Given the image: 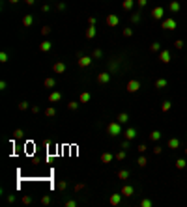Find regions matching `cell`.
Segmentation results:
<instances>
[{"label": "cell", "mask_w": 187, "mask_h": 207, "mask_svg": "<svg viewBox=\"0 0 187 207\" xmlns=\"http://www.w3.org/2000/svg\"><path fill=\"white\" fill-rule=\"evenodd\" d=\"M107 134L109 136H118V134H122V123L120 122H110L109 125H107Z\"/></svg>", "instance_id": "6da1fadb"}, {"label": "cell", "mask_w": 187, "mask_h": 207, "mask_svg": "<svg viewBox=\"0 0 187 207\" xmlns=\"http://www.w3.org/2000/svg\"><path fill=\"white\" fill-rule=\"evenodd\" d=\"M176 26H178V23H176V19H172V17H165L163 21H161V28L163 30H176Z\"/></svg>", "instance_id": "7a4b0ae2"}, {"label": "cell", "mask_w": 187, "mask_h": 207, "mask_svg": "<svg viewBox=\"0 0 187 207\" xmlns=\"http://www.w3.org/2000/svg\"><path fill=\"white\" fill-rule=\"evenodd\" d=\"M151 19H155V21H163V19H165V8L155 6L154 9H151Z\"/></svg>", "instance_id": "3957f363"}, {"label": "cell", "mask_w": 187, "mask_h": 207, "mask_svg": "<svg viewBox=\"0 0 187 207\" xmlns=\"http://www.w3.org/2000/svg\"><path fill=\"white\" fill-rule=\"evenodd\" d=\"M125 88H127V92H129V93H137L139 90H140V80H137V78H131L129 82H127V86H125Z\"/></svg>", "instance_id": "277c9868"}, {"label": "cell", "mask_w": 187, "mask_h": 207, "mask_svg": "<svg viewBox=\"0 0 187 207\" xmlns=\"http://www.w3.org/2000/svg\"><path fill=\"white\" fill-rule=\"evenodd\" d=\"M118 24H120V17H118V15H114V13L107 15V26L114 28V26H118Z\"/></svg>", "instance_id": "5b68a950"}, {"label": "cell", "mask_w": 187, "mask_h": 207, "mask_svg": "<svg viewBox=\"0 0 187 207\" xmlns=\"http://www.w3.org/2000/svg\"><path fill=\"white\" fill-rule=\"evenodd\" d=\"M92 60H94L92 56H80L77 60V64H79V67L84 69V67H90V65H92Z\"/></svg>", "instance_id": "8992f818"}, {"label": "cell", "mask_w": 187, "mask_h": 207, "mask_svg": "<svg viewBox=\"0 0 187 207\" xmlns=\"http://www.w3.org/2000/svg\"><path fill=\"white\" fill-rule=\"evenodd\" d=\"M53 71L56 73V75L65 73V64H64V62H60V60H58V62H54V64H53Z\"/></svg>", "instance_id": "52a82bcc"}, {"label": "cell", "mask_w": 187, "mask_h": 207, "mask_svg": "<svg viewBox=\"0 0 187 207\" xmlns=\"http://www.w3.org/2000/svg\"><path fill=\"white\" fill-rule=\"evenodd\" d=\"M120 192H122V196H125V198H131V196L135 194V189H133L131 185H124Z\"/></svg>", "instance_id": "ba28073f"}, {"label": "cell", "mask_w": 187, "mask_h": 207, "mask_svg": "<svg viewBox=\"0 0 187 207\" xmlns=\"http://www.w3.org/2000/svg\"><path fill=\"white\" fill-rule=\"evenodd\" d=\"M114 160V155L110 153V151H105V153H101V162L103 164H110Z\"/></svg>", "instance_id": "9c48e42d"}, {"label": "cell", "mask_w": 187, "mask_h": 207, "mask_svg": "<svg viewBox=\"0 0 187 207\" xmlns=\"http://www.w3.org/2000/svg\"><path fill=\"white\" fill-rule=\"evenodd\" d=\"M97 82H99V84H109V82H110V73H109V71L99 73V75H97Z\"/></svg>", "instance_id": "30bf717a"}, {"label": "cell", "mask_w": 187, "mask_h": 207, "mask_svg": "<svg viewBox=\"0 0 187 207\" xmlns=\"http://www.w3.org/2000/svg\"><path fill=\"white\" fill-rule=\"evenodd\" d=\"M109 203L110 205H120V203H122V192H120V194H110V198H109Z\"/></svg>", "instance_id": "8fae6325"}, {"label": "cell", "mask_w": 187, "mask_h": 207, "mask_svg": "<svg viewBox=\"0 0 187 207\" xmlns=\"http://www.w3.org/2000/svg\"><path fill=\"white\" fill-rule=\"evenodd\" d=\"M159 60H161V64H169V62H170V50L163 49V50L159 52Z\"/></svg>", "instance_id": "7c38bea8"}, {"label": "cell", "mask_w": 187, "mask_h": 207, "mask_svg": "<svg viewBox=\"0 0 187 207\" xmlns=\"http://www.w3.org/2000/svg\"><path fill=\"white\" fill-rule=\"evenodd\" d=\"M125 140H135V136H137V127H129V129H125Z\"/></svg>", "instance_id": "4fadbf2b"}, {"label": "cell", "mask_w": 187, "mask_h": 207, "mask_svg": "<svg viewBox=\"0 0 187 207\" xmlns=\"http://www.w3.org/2000/svg\"><path fill=\"white\" fill-rule=\"evenodd\" d=\"M180 9H181V6H180L178 0H170V4H169V11H170V13H178Z\"/></svg>", "instance_id": "5bb4252c"}, {"label": "cell", "mask_w": 187, "mask_h": 207, "mask_svg": "<svg viewBox=\"0 0 187 207\" xmlns=\"http://www.w3.org/2000/svg\"><path fill=\"white\" fill-rule=\"evenodd\" d=\"M58 101H62V93L60 92H50L49 93V103H58Z\"/></svg>", "instance_id": "9a60e30c"}, {"label": "cell", "mask_w": 187, "mask_h": 207, "mask_svg": "<svg viewBox=\"0 0 187 207\" xmlns=\"http://www.w3.org/2000/svg\"><path fill=\"white\" fill-rule=\"evenodd\" d=\"M50 49H53V43H50L49 39H45V41L39 43V50H41V52H49Z\"/></svg>", "instance_id": "2e32d148"}, {"label": "cell", "mask_w": 187, "mask_h": 207, "mask_svg": "<svg viewBox=\"0 0 187 207\" xmlns=\"http://www.w3.org/2000/svg\"><path fill=\"white\" fill-rule=\"evenodd\" d=\"M154 86H155V90H163V88L169 86V80H166V78H157L154 82Z\"/></svg>", "instance_id": "e0dca14e"}, {"label": "cell", "mask_w": 187, "mask_h": 207, "mask_svg": "<svg viewBox=\"0 0 187 207\" xmlns=\"http://www.w3.org/2000/svg\"><path fill=\"white\" fill-rule=\"evenodd\" d=\"M43 86H45L47 90H53L54 86H56V80H54L53 77H49V78H45V80H43Z\"/></svg>", "instance_id": "ac0fdd59"}, {"label": "cell", "mask_w": 187, "mask_h": 207, "mask_svg": "<svg viewBox=\"0 0 187 207\" xmlns=\"http://www.w3.org/2000/svg\"><path fill=\"white\" fill-rule=\"evenodd\" d=\"M90 99H92V95H90L88 92H82V93L79 95V103H80V105H86Z\"/></svg>", "instance_id": "d6986e66"}, {"label": "cell", "mask_w": 187, "mask_h": 207, "mask_svg": "<svg viewBox=\"0 0 187 207\" xmlns=\"http://www.w3.org/2000/svg\"><path fill=\"white\" fill-rule=\"evenodd\" d=\"M32 24H34V17L32 15H24L23 17V26L28 28V26H32Z\"/></svg>", "instance_id": "ffe728a7"}, {"label": "cell", "mask_w": 187, "mask_h": 207, "mask_svg": "<svg viewBox=\"0 0 187 207\" xmlns=\"http://www.w3.org/2000/svg\"><path fill=\"white\" fill-rule=\"evenodd\" d=\"M116 122H120L122 125H124V123H127V122H129V114H127V112H120V114H118V118H116Z\"/></svg>", "instance_id": "44dd1931"}, {"label": "cell", "mask_w": 187, "mask_h": 207, "mask_svg": "<svg viewBox=\"0 0 187 207\" xmlns=\"http://www.w3.org/2000/svg\"><path fill=\"white\" fill-rule=\"evenodd\" d=\"M166 146H169V149H178L180 148V140L178 138H170L169 142H166Z\"/></svg>", "instance_id": "7402d4cb"}, {"label": "cell", "mask_w": 187, "mask_h": 207, "mask_svg": "<svg viewBox=\"0 0 187 207\" xmlns=\"http://www.w3.org/2000/svg\"><path fill=\"white\" fill-rule=\"evenodd\" d=\"M150 140H151V142H159V140H161V131H151V133H150Z\"/></svg>", "instance_id": "603a6c76"}, {"label": "cell", "mask_w": 187, "mask_h": 207, "mask_svg": "<svg viewBox=\"0 0 187 207\" xmlns=\"http://www.w3.org/2000/svg\"><path fill=\"white\" fill-rule=\"evenodd\" d=\"M133 6H135V0H124V2H122V8L125 9V11L133 9Z\"/></svg>", "instance_id": "cb8c5ba5"}, {"label": "cell", "mask_w": 187, "mask_h": 207, "mask_svg": "<svg viewBox=\"0 0 187 207\" xmlns=\"http://www.w3.org/2000/svg\"><path fill=\"white\" fill-rule=\"evenodd\" d=\"M129 175H131V174H129V170H120V172H118V179H120V181L129 179Z\"/></svg>", "instance_id": "d4e9b609"}, {"label": "cell", "mask_w": 187, "mask_h": 207, "mask_svg": "<svg viewBox=\"0 0 187 207\" xmlns=\"http://www.w3.org/2000/svg\"><path fill=\"white\" fill-rule=\"evenodd\" d=\"M125 157H127V153H125V149L118 151V153L114 155V159H116V160H120V162H122V160H125Z\"/></svg>", "instance_id": "484cf974"}, {"label": "cell", "mask_w": 187, "mask_h": 207, "mask_svg": "<svg viewBox=\"0 0 187 207\" xmlns=\"http://www.w3.org/2000/svg\"><path fill=\"white\" fill-rule=\"evenodd\" d=\"M45 116H47V118H54V116H56V108H54V107L45 108Z\"/></svg>", "instance_id": "4316f807"}, {"label": "cell", "mask_w": 187, "mask_h": 207, "mask_svg": "<svg viewBox=\"0 0 187 207\" xmlns=\"http://www.w3.org/2000/svg\"><path fill=\"white\" fill-rule=\"evenodd\" d=\"M150 50H151V52H161V43L159 41H154V43L150 45Z\"/></svg>", "instance_id": "83f0119b"}, {"label": "cell", "mask_w": 187, "mask_h": 207, "mask_svg": "<svg viewBox=\"0 0 187 207\" xmlns=\"http://www.w3.org/2000/svg\"><path fill=\"white\" fill-rule=\"evenodd\" d=\"M170 107H172V103H170V101H163V103H161V112H169Z\"/></svg>", "instance_id": "f1b7e54d"}, {"label": "cell", "mask_w": 187, "mask_h": 207, "mask_svg": "<svg viewBox=\"0 0 187 207\" xmlns=\"http://www.w3.org/2000/svg\"><path fill=\"white\" fill-rule=\"evenodd\" d=\"M137 164L140 166V168H146V164H148V159H146L144 155H140V157L137 159Z\"/></svg>", "instance_id": "f546056e"}, {"label": "cell", "mask_w": 187, "mask_h": 207, "mask_svg": "<svg viewBox=\"0 0 187 207\" xmlns=\"http://www.w3.org/2000/svg\"><path fill=\"white\" fill-rule=\"evenodd\" d=\"M185 166H187L185 159H176V168H178V170H183Z\"/></svg>", "instance_id": "4dcf8cb0"}, {"label": "cell", "mask_w": 187, "mask_h": 207, "mask_svg": "<svg viewBox=\"0 0 187 207\" xmlns=\"http://www.w3.org/2000/svg\"><path fill=\"white\" fill-rule=\"evenodd\" d=\"M95 36V26H88V30H86V39H92Z\"/></svg>", "instance_id": "1f68e13d"}, {"label": "cell", "mask_w": 187, "mask_h": 207, "mask_svg": "<svg viewBox=\"0 0 187 207\" xmlns=\"http://www.w3.org/2000/svg\"><path fill=\"white\" fill-rule=\"evenodd\" d=\"M79 101H69V103H68V110H77L79 108Z\"/></svg>", "instance_id": "d6a6232c"}, {"label": "cell", "mask_w": 187, "mask_h": 207, "mask_svg": "<svg viewBox=\"0 0 187 207\" xmlns=\"http://www.w3.org/2000/svg\"><path fill=\"white\" fill-rule=\"evenodd\" d=\"M101 56H103V52H101V49H95L94 52H92V58H94V60H97V58H101Z\"/></svg>", "instance_id": "836d02e7"}, {"label": "cell", "mask_w": 187, "mask_h": 207, "mask_svg": "<svg viewBox=\"0 0 187 207\" xmlns=\"http://www.w3.org/2000/svg\"><path fill=\"white\" fill-rule=\"evenodd\" d=\"M30 108V103H26V101H21L19 103V110H28Z\"/></svg>", "instance_id": "e575fe53"}, {"label": "cell", "mask_w": 187, "mask_h": 207, "mask_svg": "<svg viewBox=\"0 0 187 207\" xmlns=\"http://www.w3.org/2000/svg\"><path fill=\"white\" fill-rule=\"evenodd\" d=\"M140 21V13H131V23H139Z\"/></svg>", "instance_id": "d590c367"}, {"label": "cell", "mask_w": 187, "mask_h": 207, "mask_svg": "<svg viewBox=\"0 0 187 207\" xmlns=\"http://www.w3.org/2000/svg\"><path fill=\"white\" fill-rule=\"evenodd\" d=\"M140 205H142V207H151V200H148V198L140 200Z\"/></svg>", "instance_id": "8d00e7d4"}, {"label": "cell", "mask_w": 187, "mask_h": 207, "mask_svg": "<svg viewBox=\"0 0 187 207\" xmlns=\"http://www.w3.org/2000/svg\"><path fill=\"white\" fill-rule=\"evenodd\" d=\"M146 149H148V148H146V144H140L139 148H137V151H139L140 155H144V153H146Z\"/></svg>", "instance_id": "74e56055"}, {"label": "cell", "mask_w": 187, "mask_h": 207, "mask_svg": "<svg viewBox=\"0 0 187 207\" xmlns=\"http://www.w3.org/2000/svg\"><path fill=\"white\" fill-rule=\"evenodd\" d=\"M137 6H139L140 9L146 8V6H148V0H137Z\"/></svg>", "instance_id": "f35d334b"}, {"label": "cell", "mask_w": 187, "mask_h": 207, "mask_svg": "<svg viewBox=\"0 0 187 207\" xmlns=\"http://www.w3.org/2000/svg\"><path fill=\"white\" fill-rule=\"evenodd\" d=\"M133 36V30L131 28H124V37H131Z\"/></svg>", "instance_id": "ab89813d"}, {"label": "cell", "mask_w": 187, "mask_h": 207, "mask_svg": "<svg viewBox=\"0 0 187 207\" xmlns=\"http://www.w3.org/2000/svg\"><path fill=\"white\" fill-rule=\"evenodd\" d=\"M50 34V28L49 26H41V36H49Z\"/></svg>", "instance_id": "60d3db41"}, {"label": "cell", "mask_w": 187, "mask_h": 207, "mask_svg": "<svg viewBox=\"0 0 187 207\" xmlns=\"http://www.w3.org/2000/svg\"><path fill=\"white\" fill-rule=\"evenodd\" d=\"M0 62H2V64L8 62V52H0Z\"/></svg>", "instance_id": "b9f144b4"}, {"label": "cell", "mask_w": 187, "mask_h": 207, "mask_svg": "<svg viewBox=\"0 0 187 207\" xmlns=\"http://www.w3.org/2000/svg\"><path fill=\"white\" fill-rule=\"evenodd\" d=\"M23 129H17V131H15V133H13V136H15V138H23Z\"/></svg>", "instance_id": "7bdbcfd3"}, {"label": "cell", "mask_w": 187, "mask_h": 207, "mask_svg": "<svg viewBox=\"0 0 187 207\" xmlns=\"http://www.w3.org/2000/svg\"><path fill=\"white\" fill-rule=\"evenodd\" d=\"M174 47H176V49H183V41H181V39H176V41H174Z\"/></svg>", "instance_id": "ee69618b"}, {"label": "cell", "mask_w": 187, "mask_h": 207, "mask_svg": "<svg viewBox=\"0 0 187 207\" xmlns=\"http://www.w3.org/2000/svg\"><path fill=\"white\" fill-rule=\"evenodd\" d=\"M75 205H77V201H75V200H68V201H65V207H75Z\"/></svg>", "instance_id": "f6af8a7d"}, {"label": "cell", "mask_w": 187, "mask_h": 207, "mask_svg": "<svg viewBox=\"0 0 187 207\" xmlns=\"http://www.w3.org/2000/svg\"><path fill=\"white\" fill-rule=\"evenodd\" d=\"M65 187H68V183H65V181H60V183H58V190H65Z\"/></svg>", "instance_id": "bcb514c9"}, {"label": "cell", "mask_w": 187, "mask_h": 207, "mask_svg": "<svg viewBox=\"0 0 187 207\" xmlns=\"http://www.w3.org/2000/svg\"><path fill=\"white\" fill-rule=\"evenodd\" d=\"M129 146H131V140H124V142H122V149H127Z\"/></svg>", "instance_id": "7dc6e473"}, {"label": "cell", "mask_w": 187, "mask_h": 207, "mask_svg": "<svg viewBox=\"0 0 187 207\" xmlns=\"http://www.w3.org/2000/svg\"><path fill=\"white\" fill-rule=\"evenodd\" d=\"M41 203H43V205H49V203H50V198H49V196H43V198H41Z\"/></svg>", "instance_id": "c3c4849f"}, {"label": "cell", "mask_w": 187, "mask_h": 207, "mask_svg": "<svg viewBox=\"0 0 187 207\" xmlns=\"http://www.w3.org/2000/svg\"><path fill=\"white\" fill-rule=\"evenodd\" d=\"M80 190H84V185H82V183L75 185V192H80Z\"/></svg>", "instance_id": "681fc988"}, {"label": "cell", "mask_w": 187, "mask_h": 207, "mask_svg": "<svg viewBox=\"0 0 187 207\" xmlns=\"http://www.w3.org/2000/svg\"><path fill=\"white\" fill-rule=\"evenodd\" d=\"M161 151H163V149H161V146H155V148H154V155H161Z\"/></svg>", "instance_id": "f907efd6"}, {"label": "cell", "mask_w": 187, "mask_h": 207, "mask_svg": "<svg viewBox=\"0 0 187 207\" xmlns=\"http://www.w3.org/2000/svg\"><path fill=\"white\" fill-rule=\"evenodd\" d=\"M23 203H32V198L30 196H23Z\"/></svg>", "instance_id": "816d5d0a"}, {"label": "cell", "mask_w": 187, "mask_h": 207, "mask_svg": "<svg viewBox=\"0 0 187 207\" xmlns=\"http://www.w3.org/2000/svg\"><path fill=\"white\" fill-rule=\"evenodd\" d=\"M88 24L90 26H95V17H88Z\"/></svg>", "instance_id": "f5cc1de1"}, {"label": "cell", "mask_w": 187, "mask_h": 207, "mask_svg": "<svg viewBox=\"0 0 187 207\" xmlns=\"http://www.w3.org/2000/svg\"><path fill=\"white\" fill-rule=\"evenodd\" d=\"M56 8L60 9V11H62V9H65V4H64V2H60V4H58V6H56Z\"/></svg>", "instance_id": "db71d44e"}, {"label": "cell", "mask_w": 187, "mask_h": 207, "mask_svg": "<svg viewBox=\"0 0 187 207\" xmlns=\"http://www.w3.org/2000/svg\"><path fill=\"white\" fill-rule=\"evenodd\" d=\"M8 201H9V203H13V201H15V196H13V194L8 196Z\"/></svg>", "instance_id": "11a10c76"}, {"label": "cell", "mask_w": 187, "mask_h": 207, "mask_svg": "<svg viewBox=\"0 0 187 207\" xmlns=\"http://www.w3.org/2000/svg\"><path fill=\"white\" fill-rule=\"evenodd\" d=\"M34 2H36V0H24V4H26V6H32Z\"/></svg>", "instance_id": "9f6ffc18"}, {"label": "cell", "mask_w": 187, "mask_h": 207, "mask_svg": "<svg viewBox=\"0 0 187 207\" xmlns=\"http://www.w3.org/2000/svg\"><path fill=\"white\" fill-rule=\"evenodd\" d=\"M9 2H11V4H17V2H19V0H9Z\"/></svg>", "instance_id": "6f0895ef"}, {"label": "cell", "mask_w": 187, "mask_h": 207, "mask_svg": "<svg viewBox=\"0 0 187 207\" xmlns=\"http://www.w3.org/2000/svg\"><path fill=\"white\" fill-rule=\"evenodd\" d=\"M183 151H185V155H187V148H185V149H183Z\"/></svg>", "instance_id": "680465c9"}]
</instances>
